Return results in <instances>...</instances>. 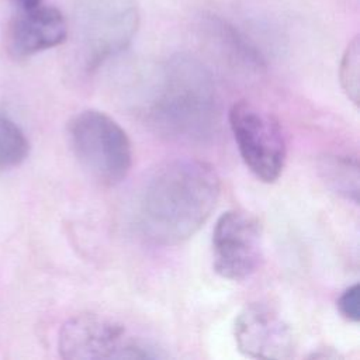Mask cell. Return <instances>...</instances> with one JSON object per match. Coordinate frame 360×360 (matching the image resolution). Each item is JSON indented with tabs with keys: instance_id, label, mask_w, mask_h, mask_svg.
<instances>
[{
	"instance_id": "obj_15",
	"label": "cell",
	"mask_w": 360,
	"mask_h": 360,
	"mask_svg": "<svg viewBox=\"0 0 360 360\" xmlns=\"http://www.w3.org/2000/svg\"><path fill=\"white\" fill-rule=\"evenodd\" d=\"M20 8H30L42 3V0H13Z\"/></svg>"
},
{
	"instance_id": "obj_1",
	"label": "cell",
	"mask_w": 360,
	"mask_h": 360,
	"mask_svg": "<svg viewBox=\"0 0 360 360\" xmlns=\"http://www.w3.org/2000/svg\"><path fill=\"white\" fill-rule=\"evenodd\" d=\"M221 194L215 169L198 159H174L148 180L139 202V226L153 242L177 245L210 218Z\"/></svg>"
},
{
	"instance_id": "obj_8",
	"label": "cell",
	"mask_w": 360,
	"mask_h": 360,
	"mask_svg": "<svg viewBox=\"0 0 360 360\" xmlns=\"http://www.w3.org/2000/svg\"><path fill=\"white\" fill-rule=\"evenodd\" d=\"M233 336L239 352L252 359H290L295 349L288 323L276 309L262 302L246 305L239 312Z\"/></svg>"
},
{
	"instance_id": "obj_2",
	"label": "cell",
	"mask_w": 360,
	"mask_h": 360,
	"mask_svg": "<svg viewBox=\"0 0 360 360\" xmlns=\"http://www.w3.org/2000/svg\"><path fill=\"white\" fill-rule=\"evenodd\" d=\"M153 128L173 139L204 141L219 118L214 79L193 55H173L163 66L148 112Z\"/></svg>"
},
{
	"instance_id": "obj_7",
	"label": "cell",
	"mask_w": 360,
	"mask_h": 360,
	"mask_svg": "<svg viewBox=\"0 0 360 360\" xmlns=\"http://www.w3.org/2000/svg\"><path fill=\"white\" fill-rule=\"evenodd\" d=\"M215 271L228 280L250 277L262 260V228L259 221L243 211L224 212L212 232Z\"/></svg>"
},
{
	"instance_id": "obj_4",
	"label": "cell",
	"mask_w": 360,
	"mask_h": 360,
	"mask_svg": "<svg viewBox=\"0 0 360 360\" xmlns=\"http://www.w3.org/2000/svg\"><path fill=\"white\" fill-rule=\"evenodd\" d=\"M76 24L89 70L122 52L139 27L136 0H76Z\"/></svg>"
},
{
	"instance_id": "obj_6",
	"label": "cell",
	"mask_w": 360,
	"mask_h": 360,
	"mask_svg": "<svg viewBox=\"0 0 360 360\" xmlns=\"http://www.w3.org/2000/svg\"><path fill=\"white\" fill-rule=\"evenodd\" d=\"M229 125L248 169L262 181H276L285 163L287 146L278 121L250 101H236Z\"/></svg>"
},
{
	"instance_id": "obj_13",
	"label": "cell",
	"mask_w": 360,
	"mask_h": 360,
	"mask_svg": "<svg viewBox=\"0 0 360 360\" xmlns=\"http://www.w3.org/2000/svg\"><path fill=\"white\" fill-rule=\"evenodd\" d=\"M360 45L359 37H354L346 46L340 68H339V80L342 89L345 90L346 96L354 103H359V87H360Z\"/></svg>"
},
{
	"instance_id": "obj_12",
	"label": "cell",
	"mask_w": 360,
	"mask_h": 360,
	"mask_svg": "<svg viewBox=\"0 0 360 360\" xmlns=\"http://www.w3.org/2000/svg\"><path fill=\"white\" fill-rule=\"evenodd\" d=\"M30 152V143L22 129L7 115L0 114V169L21 165Z\"/></svg>"
},
{
	"instance_id": "obj_9",
	"label": "cell",
	"mask_w": 360,
	"mask_h": 360,
	"mask_svg": "<svg viewBox=\"0 0 360 360\" xmlns=\"http://www.w3.org/2000/svg\"><path fill=\"white\" fill-rule=\"evenodd\" d=\"M68 22L60 10L42 3L20 11L6 27L4 44L10 56L22 59L65 42Z\"/></svg>"
},
{
	"instance_id": "obj_11",
	"label": "cell",
	"mask_w": 360,
	"mask_h": 360,
	"mask_svg": "<svg viewBox=\"0 0 360 360\" xmlns=\"http://www.w3.org/2000/svg\"><path fill=\"white\" fill-rule=\"evenodd\" d=\"M319 169L333 191L353 202L359 201V166L356 158L326 156Z\"/></svg>"
},
{
	"instance_id": "obj_14",
	"label": "cell",
	"mask_w": 360,
	"mask_h": 360,
	"mask_svg": "<svg viewBox=\"0 0 360 360\" xmlns=\"http://www.w3.org/2000/svg\"><path fill=\"white\" fill-rule=\"evenodd\" d=\"M338 309L347 321L357 323L360 319L359 311V284L347 287L338 300Z\"/></svg>"
},
{
	"instance_id": "obj_10",
	"label": "cell",
	"mask_w": 360,
	"mask_h": 360,
	"mask_svg": "<svg viewBox=\"0 0 360 360\" xmlns=\"http://www.w3.org/2000/svg\"><path fill=\"white\" fill-rule=\"evenodd\" d=\"M201 28L205 37L214 42V46L228 59L253 69L263 68L264 60L257 48L228 20L215 14H207L201 18Z\"/></svg>"
},
{
	"instance_id": "obj_3",
	"label": "cell",
	"mask_w": 360,
	"mask_h": 360,
	"mask_svg": "<svg viewBox=\"0 0 360 360\" xmlns=\"http://www.w3.org/2000/svg\"><path fill=\"white\" fill-rule=\"evenodd\" d=\"M75 156L87 173L104 186L122 181L132 165V148L127 132L105 112L84 110L68 125Z\"/></svg>"
},
{
	"instance_id": "obj_5",
	"label": "cell",
	"mask_w": 360,
	"mask_h": 360,
	"mask_svg": "<svg viewBox=\"0 0 360 360\" xmlns=\"http://www.w3.org/2000/svg\"><path fill=\"white\" fill-rule=\"evenodd\" d=\"M58 347L60 356L68 360L159 357V353L142 343L124 325L90 312L76 315L62 325Z\"/></svg>"
}]
</instances>
